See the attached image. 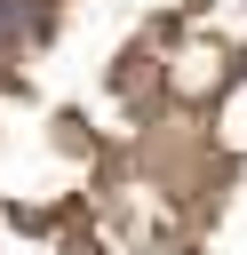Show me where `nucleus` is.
I'll return each instance as SVG.
<instances>
[{"mask_svg": "<svg viewBox=\"0 0 247 255\" xmlns=\"http://www.w3.org/2000/svg\"><path fill=\"white\" fill-rule=\"evenodd\" d=\"M16 40V0H0V48Z\"/></svg>", "mask_w": 247, "mask_h": 255, "instance_id": "f257e3e1", "label": "nucleus"}]
</instances>
